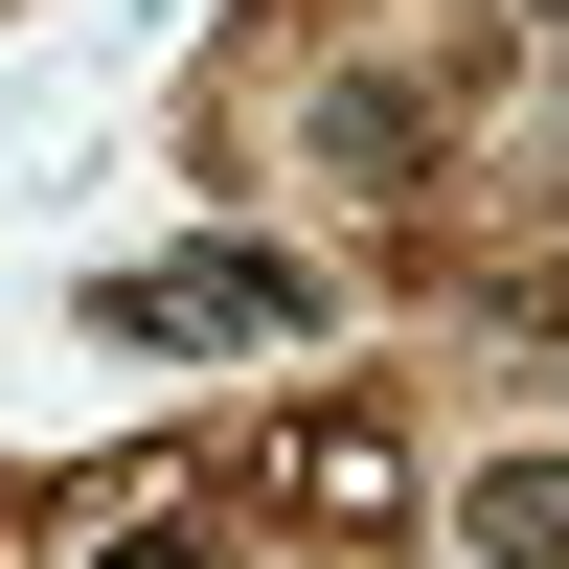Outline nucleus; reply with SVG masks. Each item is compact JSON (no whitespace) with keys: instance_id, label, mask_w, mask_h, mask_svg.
I'll list each match as a JSON object with an SVG mask.
<instances>
[{"instance_id":"nucleus-1","label":"nucleus","mask_w":569,"mask_h":569,"mask_svg":"<svg viewBox=\"0 0 569 569\" xmlns=\"http://www.w3.org/2000/svg\"><path fill=\"white\" fill-rule=\"evenodd\" d=\"M319 273L297 251H182V273H91V342H319Z\"/></svg>"},{"instance_id":"nucleus-2","label":"nucleus","mask_w":569,"mask_h":569,"mask_svg":"<svg viewBox=\"0 0 569 569\" xmlns=\"http://www.w3.org/2000/svg\"><path fill=\"white\" fill-rule=\"evenodd\" d=\"M319 182L433 206V182H456V69H319Z\"/></svg>"},{"instance_id":"nucleus-3","label":"nucleus","mask_w":569,"mask_h":569,"mask_svg":"<svg viewBox=\"0 0 569 569\" xmlns=\"http://www.w3.org/2000/svg\"><path fill=\"white\" fill-rule=\"evenodd\" d=\"M273 501H297L319 547H410V433H388V388L297 410V433H273Z\"/></svg>"},{"instance_id":"nucleus-4","label":"nucleus","mask_w":569,"mask_h":569,"mask_svg":"<svg viewBox=\"0 0 569 569\" xmlns=\"http://www.w3.org/2000/svg\"><path fill=\"white\" fill-rule=\"evenodd\" d=\"M456 547L479 569H569V456H479L456 479Z\"/></svg>"},{"instance_id":"nucleus-5","label":"nucleus","mask_w":569,"mask_h":569,"mask_svg":"<svg viewBox=\"0 0 569 569\" xmlns=\"http://www.w3.org/2000/svg\"><path fill=\"white\" fill-rule=\"evenodd\" d=\"M91 569H228V547H160V525H137V547H91Z\"/></svg>"}]
</instances>
